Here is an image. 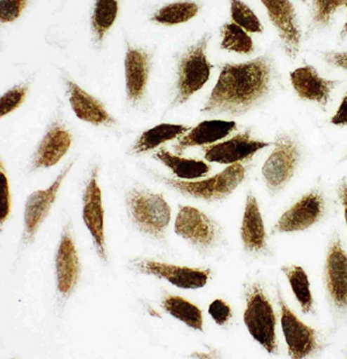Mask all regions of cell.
<instances>
[{
    "label": "cell",
    "instance_id": "cell-22",
    "mask_svg": "<svg viewBox=\"0 0 347 359\" xmlns=\"http://www.w3.org/2000/svg\"><path fill=\"white\" fill-rule=\"evenodd\" d=\"M241 238L247 251L259 252L266 246V231L258 203L255 196L247 198L246 209L241 226Z\"/></svg>",
    "mask_w": 347,
    "mask_h": 359
},
{
    "label": "cell",
    "instance_id": "cell-19",
    "mask_svg": "<svg viewBox=\"0 0 347 359\" xmlns=\"http://www.w3.org/2000/svg\"><path fill=\"white\" fill-rule=\"evenodd\" d=\"M124 67L126 97L132 103H138L144 97L148 86L150 74L148 53L143 50L129 48L125 55Z\"/></svg>",
    "mask_w": 347,
    "mask_h": 359
},
{
    "label": "cell",
    "instance_id": "cell-29",
    "mask_svg": "<svg viewBox=\"0 0 347 359\" xmlns=\"http://www.w3.org/2000/svg\"><path fill=\"white\" fill-rule=\"evenodd\" d=\"M221 49L242 55H250L255 50L254 42L248 32L237 26L236 23L225 25L221 28Z\"/></svg>",
    "mask_w": 347,
    "mask_h": 359
},
{
    "label": "cell",
    "instance_id": "cell-23",
    "mask_svg": "<svg viewBox=\"0 0 347 359\" xmlns=\"http://www.w3.org/2000/svg\"><path fill=\"white\" fill-rule=\"evenodd\" d=\"M155 157L182 180H198L211 171L210 165L203 161L176 156L166 149H160Z\"/></svg>",
    "mask_w": 347,
    "mask_h": 359
},
{
    "label": "cell",
    "instance_id": "cell-25",
    "mask_svg": "<svg viewBox=\"0 0 347 359\" xmlns=\"http://www.w3.org/2000/svg\"><path fill=\"white\" fill-rule=\"evenodd\" d=\"M162 306L177 320L182 321L192 330L203 332V313L195 304L180 296H168L164 298Z\"/></svg>",
    "mask_w": 347,
    "mask_h": 359
},
{
    "label": "cell",
    "instance_id": "cell-21",
    "mask_svg": "<svg viewBox=\"0 0 347 359\" xmlns=\"http://www.w3.org/2000/svg\"><path fill=\"white\" fill-rule=\"evenodd\" d=\"M236 128L235 121H205L191 128L190 132L181 137L175 144L177 154L183 153L185 149L198 146H210L228 137Z\"/></svg>",
    "mask_w": 347,
    "mask_h": 359
},
{
    "label": "cell",
    "instance_id": "cell-16",
    "mask_svg": "<svg viewBox=\"0 0 347 359\" xmlns=\"http://www.w3.org/2000/svg\"><path fill=\"white\" fill-rule=\"evenodd\" d=\"M325 278L334 305L339 309L347 307V255L339 241H334L329 248Z\"/></svg>",
    "mask_w": 347,
    "mask_h": 359
},
{
    "label": "cell",
    "instance_id": "cell-20",
    "mask_svg": "<svg viewBox=\"0 0 347 359\" xmlns=\"http://www.w3.org/2000/svg\"><path fill=\"white\" fill-rule=\"evenodd\" d=\"M70 104L80 121L92 125L114 124L115 121L107 111L101 102L79 87L72 81H67Z\"/></svg>",
    "mask_w": 347,
    "mask_h": 359
},
{
    "label": "cell",
    "instance_id": "cell-27",
    "mask_svg": "<svg viewBox=\"0 0 347 359\" xmlns=\"http://www.w3.org/2000/svg\"><path fill=\"white\" fill-rule=\"evenodd\" d=\"M198 12H199V6L196 3L177 1V3L168 4L166 6L161 7L152 20L164 26H174V25L190 21L196 17Z\"/></svg>",
    "mask_w": 347,
    "mask_h": 359
},
{
    "label": "cell",
    "instance_id": "cell-15",
    "mask_svg": "<svg viewBox=\"0 0 347 359\" xmlns=\"http://www.w3.org/2000/svg\"><path fill=\"white\" fill-rule=\"evenodd\" d=\"M325 212V201L318 193H309L302 196L294 206L282 214L275 224V231H302L310 228L321 219Z\"/></svg>",
    "mask_w": 347,
    "mask_h": 359
},
{
    "label": "cell",
    "instance_id": "cell-38",
    "mask_svg": "<svg viewBox=\"0 0 347 359\" xmlns=\"http://www.w3.org/2000/svg\"><path fill=\"white\" fill-rule=\"evenodd\" d=\"M339 196H341V203H343V206H344L345 221H346V226H347V183H346V182H343V183H341V187H339Z\"/></svg>",
    "mask_w": 347,
    "mask_h": 359
},
{
    "label": "cell",
    "instance_id": "cell-1",
    "mask_svg": "<svg viewBox=\"0 0 347 359\" xmlns=\"http://www.w3.org/2000/svg\"><path fill=\"white\" fill-rule=\"evenodd\" d=\"M272 76L273 64L269 56L225 64L203 108L204 114L237 116L249 111L269 93Z\"/></svg>",
    "mask_w": 347,
    "mask_h": 359
},
{
    "label": "cell",
    "instance_id": "cell-3",
    "mask_svg": "<svg viewBox=\"0 0 347 359\" xmlns=\"http://www.w3.org/2000/svg\"><path fill=\"white\" fill-rule=\"evenodd\" d=\"M210 35H204L184 53L177 71V92L175 105L185 103L192 95L199 92L211 76L213 65L207 56Z\"/></svg>",
    "mask_w": 347,
    "mask_h": 359
},
{
    "label": "cell",
    "instance_id": "cell-33",
    "mask_svg": "<svg viewBox=\"0 0 347 359\" xmlns=\"http://www.w3.org/2000/svg\"><path fill=\"white\" fill-rule=\"evenodd\" d=\"M28 0H0V20L3 23L13 22L26 8Z\"/></svg>",
    "mask_w": 347,
    "mask_h": 359
},
{
    "label": "cell",
    "instance_id": "cell-5",
    "mask_svg": "<svg viewBox=\"0 0 347 359\" xmlns=\"http://www.w3.org/2000/svg\"><path fill=\"white\" fill-rule=\"evenodd\" d=\"M243 320L250 335L268 350V353H277L275 310L258 284L250 287L247 294V307Z\"/></svg>",
    "mask_w": 347,
    "mask_h": 359
},
{
    "label": "cell",
    "instance_id": "cell-6",
    "mask_svg": "<svg viewBox=\"0 0 347 359\" xmlns=\"http://www.w3.org/2000/svg\"><path fill=\"white\" fill-rule=\"evenodd\" d=\"M275 148L262 168L263 178L271 191H279L289 183L299 163V147L292 137L280 135Z\"/></svg>",
    "mask_w": 347,
    "mask_h": 359
},
{
    "label": "cell",
    "instance_id": "cell-37",
    "mask_svg": "<svg viewBox=\"0 0 347 359\" xmlns=\"http://www.w3.org/2000/svg\"><path fill=\"white\" fill-rule=\"evenodd\" d=\"M331 123L334 125H347V93L341 101V107L331 119Z\"/></svg>",
    "mask_w": 347,
    "mask_h": 359
},
{
    "label": "cell",
    "instance_id": "cell-39",
    "mask_svg": "<svg viewBox=\"0 0 347 359\" xmlns=\"http://www.w3.org/2000/svg\"><path fill=\"white\" fill-rule=\"evenodd\" d=\"M347 7V4H346ZM345 36H347V20L346 22H345L344 27H343V30H341V39H344Z\"/></svg>",
    "mask_w": 347,
    "mask_h": 359
},
{
    "label": "cell",
    "instance_id": "cell-30",
    "mask_svg": "<svg viewBox=\"0 0 347 359\" xmlns=\"http://www.w3.org/2000/svg\"><path fill=\"white\" fill-rule=\"evenodd\" d=\"M347 0H313L311 1V28L320 29L329 26L334 14Z\"/></svg>",
    "mask_w": 347,
    "mask_h": 359
},
{
    "label": "cell",
    "instance_id": "cell-41",
    "mask_svg": "<svg viewBox=\"0 0 347 359\" xmlns=\"http://www.w3.org/2000/svg\"><path fill=\"white\" fill-rule=\"evenodd\" d=\"M346 158H347V156H346Z\"/></svg>",
    "mask_w": 347,
    "mask_h": 359
},
{
    "label": "cell",
    "instance_id": "cell-4",
    "mask_svg": "<svg viewBox=\"0 0 347 359\" xmlns=\"http://www.w3.org/2000/svg\"><path fill=\"white\" fill-rule=\"evenodd\" d=\"M246 177V168L241 162L230 164L225 170L218 173L216 176L199 180H174V178H162L164 183L176 189L181 194L191 196L196 199L205 200V201H216L225 199L234 192L240 184L242 183Z\"/></svg>",
    "mask_w": 347,
    "mask_h": 359
},
{
    "label": "cell",
    "instance_id": "cell-35",
    "mask_svg": "<svg viewBox=\"0 0 347 359\" xmlns=\"http://www.w3.org/2000/svg\"><path fill=\"white\" fill-rule=\"evenodd\" d=\"M209 313L213 320L216 321L219 326H223L232 318V310H230V305L221 299H216L211 303L210 307H209Z\"/></svg>",
    "mask_w": 347,
    "mask_h": 359
},
{
    "label": "cell",
    "instance_id": "cell-11",
    "mask_svg": "<svg viewBox=\"0 0 347 359\" xmlns=\"http://www.w3.org/2000/svg\"><path fill=\"white\" fill-rule=\"evenodd\" d=\"M136 268L144 274L164 278L181 289H200L205 287L211 276L210 269L171 265L164 262L139 259L135 262Z\"/></svg>",
    "mask_w": 347,
    "mask_h": 359
},
{
    "label": "cell",
    "instance_id": "cell-7",
    "mask_svg": "<svg viewBox=\"0 0 347 359\" xmlns=\"http://www.w3.org/2000/svg\"><path fill=\"white\" fill-rule=\"evenodd\" d=\"M270 21L278 32L282 48L289 58L295 59L301 48L302 32L295 7L289 0H261Z\"/></svg>",
    "mask_w": 347,
    "mask_h": 359
},
{
    "label": "cell",
    "instance_id": "cell-9",
    "mask_svg": "<svg viewBox=\"0 0 347 359\" xmlns=\"http://www.w3.org/2000/svg\"><path fill=\"white\" fill-rule=\"evenodd\" d=\"M175 232L202 248L214 245L219 237L216 223L202 210L190 206L180 207L175 221Z\"/></svg>",
    "mask_w": 347,
    "mask_h": 359
},
{
    "label": "cell",
    "instance_id": "cell-17",
    "mask_svg": "<svg viewBox=\"0 0 347 359\" xmlns=\"http://www.w3.org/2000/svg\"><path fill=\"white\" fill-rule=\"evenodd\" d=\"M291 82L299 97L316 102L322 107L328 104L336 82L322 78L313 66L307 65L291 73Z\"/></svg>",
    "mask_w": 347,
    "mask_h": 359
},
{
    "label": "cell",
    "instance_id": "cell-2",
    "mask_svg": "<svg viewBox=\"0 0 347 359\" xmlns=\"http://www.w3.org/2000/svg\"><path fill=\"white\" fill-rule=\"evenodd\" d=\"M126 207L140 231L164 239L171 216V207L164 196L148 189H133L126 194Z\"/></svg>",
    "mask_w": 347,
    "mask_h": 359
},
{
    "label": "cell",
    "instance_id": "cell-34",
    "mask_svg": "<svg viewBox=\"0 0 347 359\" xmlns=\"http://www.w3.org/2000/svg\"><path fill=\"white\" fill-rule=\"evenodd\" d=\"M11 212V193L8 180H7L6 172L1 168L0 171V219L1 223L5 222L8 219Z\"/></svg>",
    "mask_w": 347,
    "mask_h": 359
},
{
    "label": "cell",
    "instance_id": "cell-31",
    "mask_svg": "<svg viewBox=\"0 0 347 359\" xmlns=\"http://www.w3.org/2000/svg\"><path fill=\"white\" fill-rule=\"evenodd\" d=\"M230 17L233 22L248 33H262L263 26L255 12L241 0H230Z\"/></svg>",
    "mask_w": 347,
    "mask_h": 359
},
{
    "label": "cell",
    "instance_id": "cell-24",
    "mask_svg": "<svg viewBox=\"0 0 347 359\" xmlns=\"http://www.w3.org/2000/svg\"><path fill=\"white\" fill-rule=\"evenodd\" d=\"M188 130H189V128L184 126V125H157L155 128H150L148 131L141 134L140 137L138 139L135 146L132 148V151L136 154L153 151L155 148L159 147L160 144L181 137Z\"/></svg>",
    "mask_w": 347,
    "mask_h": 359
},
{
    "label": "cell",
    "instance_id": "cell-12",
    "mask_svg": "<svg viewBox=\"0 0 347 359\" xmlns=\"http://www.w3.org/2000/svg\"><path fill=\"white\" fill-rule=\"evenodd\" d=\"M279 305L282 310V327L289 356L300 359L309 356L317 349V335L311 327L302 323L294 312L286 305L279 294Z\"/></svg>",
    "mask_w": 347,
    "mask_h": 359
},
{
    "label": "cell",
    "instance_id": "cell-36",
    "mask_svg": "<svg viewBox=\"0 0 347 359\" xmlns=\"http://www.w3.org/2000/svg\"><path fill=\"white\" fill-rule=\"evenodd\" d=\"M325 62L338 69L347 71V51L329 53L325 56Z\"/></svg>",
    "mask_w": 347,
    "mask_h": 359
},
{
    "label": "cell",
    "instance_id": "cell-13",
    "mask_svg": "<svg viewBox=\"0 0 347 359\" xmlns=\"http://www.w3.org/2000/svg\"><path fill=\"white\" fill-rule=\"evenodd\" d=\"M270 144V142L252 139L250 131H247L237 134L230 140L207 146L204 149V155L209 162L230 165L249 158L263 148L269 147Z\"/></svg>",
    "mask_w": 347,
    "mask_h": 359
},
{
    "label": "cell",
    "instance_id": "cell-14",
    "mask_svg": "<svg viewBox=\"0 0 347 359\" xmlns=\"http://www.w3.org/2000/svg\"><path fill=\"white\" fill-rule=\"evenodd\" d=\"M57 289L64 297L76 290L80 278V259L69 226L63 231L56 255Z\"/></svg>",
    "mask_w": 347,
    "mask_h": 359
},
{
    "label": "cell",
    "instance_id": "cell-32",
    "mask_svg": "<svg viewBox=\"0 0 347 359\" xmlns=\"http://www.w3.org/2000/svg\"><path fill=\"white\" fill-rule=\"evenodd\" d=\"M27 92H28L27 87L19 86V87L10 89L8 92L5 93L1 96V100H0V114H1V117L13 112L14 110H17L25 101Z\"/></svg>",
    "mask_w": 347,
    "mask_h": 359
},
{
    "label": "cell",
    "instance_id": "cell-18",
    "mask_svg": "<svg viewBox=\"0 0 347 359\" xmlns=\"http://www.w3.org/2000/svg\"><path fill=\"white\" fill-rule=\"evenodd\" d=\"M72 144V135L64 126L55 123L39 142L34 155L33 169H46L56 165Z\"/></svg>",
    "mask_w": 347,
    "mask_h": 359
},
{
    "label": "cell",
    "instance_id": "cell-28",
    "mask_svg": "<svg viewBox=\"0 0 347 359\" xmlns=\"http://www.w3.org/2000/svg\"><path fill=\"white\" fill-rule=\"evenodd\" d=\"M289 280L292 290L299 304L301 305L303 313H309L313 307V294H311L310 283L305 269L300 266H285L282 268Z\"/></svg>",
    "mask_w": 347,
    "mask_h": 359
},
{
    "label": "cell",
    "instance_id": "cell-26",
    "mask_svg": "<svg viewBox=\"0 0 347 359\" xmlns=\"http://www.w3.org/2000/svg\"><path fill=\"white\" fill-rule=\"evenodd\" d=\"M118 15V0H96L92 17V29L96 43L103 42Z\"/></svg>",
    "mask_w": 347,
    "mask_h": 359
},
{
    "label": "cell",
    "instance_id": "cell-8",
    "mask_svg": "<svg viewBox=\"0 0 347 359\" xmlns=\"http://www.w3.org/2000/svg\"><path fill=\"white\" fill-rule=\"evenodd\" d=\"M72 167L73 162H71L63 169L62 172L59 173L55 182L48 189L35 191L28 196L26 206H25V215H23L25 228H23L22 241L25 244L33 242L39 226L44 222L46 216L49 215L50 209L56 201L63 180H65V177Z\"/></svg>",
    "mask_w": 347,
    "mask_h": 359
},
{
    "label": "cell",
    "instance_id": "cell-40",
    "mask_svg": "<svg viewBox=\"0 0 347 359\" xmlns=\"http://www.w3.org/2000/svg\"><path fill=\"white\" fill-rule=\"evenodd\" d=\"M302 1H306V0H302Z\"/></svg>",
    "mask_w": 347,
    "mask_h": 359
},
{
    "label": "cell",
    "instance_id": "cell-10",
    "mask_svg": "<svg viewBox=\"0 0 347 359\" xmlns=\"http://www.w3.org/2000/svg\"><path fill=\"white\" fill-rule=\"evenodd\" d=\"M82 219L86 228L92 235L98 257L102 260L107 259L105 236V208L102 205L101 189L98 183V168L93 169L91 180L87 183L82 198Z\"/></svg>",
    "mask_w": 347,
    "mask_h": 359
}]
</instances>
